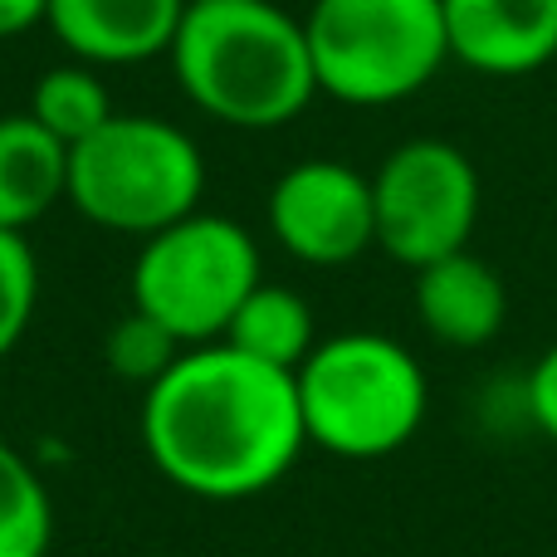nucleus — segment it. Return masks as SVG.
Instances as JSON below:
<instances>
[{"label": "nucleus", "mask_w": 557, "mask_h": 557, "mask_svg": "<svg viewBox=\"0 0 557 557\" xmlns=\"http://www.w3.org/2000/svg\"><path fill=\"white\" fill-rule=\"evenodd\" d=\"M376 250L406 270L470 250L484 211V182L470 152L445 137H406L372 172Z\"/></svg>", "instance_id": "7"}, {"label": "nucleus", "mask_w": 557, "mask_h": 557, "mask_svg": "<svg viewBox=\"0 0 557 557\" xmlns=\"http://www.w3.org/2000/svg\"><path fill=\"white\" fill-rule=\"evenodd\" d=\"M186 0H49L45 29L69 59L94 69H133L172 54Z\"/></svg>", "instance_id": "10"}, {"label": "nucleus", "mask_w": 557, "mask_h": 557, "mask_svg": "<svg viewBox=\"0 0 557 557\" xmlns=\"http://www.w3.org/2000/svg\"><path fill=\"white\" fill-rule=\"evenodd\" d=\"M54 543V499L45 470L0 435V557H45Z\"/></svg>", "instance_id": "15"}, {"label": "nucleus", "mask_w": 557, "mask_h": 557, "mask_svg": "<svg viewBox=\"0 0 557 557\" xmlns=\"http://www.w3.org/2000/svg\"><path fill=\"white\" fill-rule=\"evenodd\" d=\"M39 308V260L29 235L0 231V362L25 343Z\"/></svg>", "instance_id": "17"}, {"label": "nucleus", "mask_w": 557, "mask_h": 557, "mask_svg": "<svg viewBox=\"0 0 557 557\" xmlns=\"http://www.w3.org/2000/svg\"><path fill=\"white\" fill-rule=\"evenodd\" d=\"M264 221L288 260L308 270H343L376 250L372 176L343 157H304L274 176Z\"/></svg>", "instance_id": "8"}, {"label": "nucleus", "mask_w": 557, "mask_h": 557, "mask_svg": "<svg viewBox=\"0 0 557 557\" xmlns=\"http://www.w3.org/2000/svg\"><path fill=\"white\" fill-rule=\"evenodd\" d=\"M264 278L260 240L240 221L191 211L137 245L127 298L137 313L172 327L186 347L221 343L235 308Z\"/></svg>", "instance_id": "6"}, {"label": "nucleus", "mask_w": 557, "mask_h": 557, "mask_svg": "<svg viewBox=\"0 0 557 557\" xmlns=\"http://www.w3.org/2000/svg\"><path fill=\"white\" fill-rule=\"evenodd\" d=\"M186 352V343L172 333V327H162L157 318L137 313V308H127L123 318H117L113 327H108L103 337V362L113 376H123V382L133 386H152L157 376H166L176 367V357Z\"/></svg>", "instance_id": "16"}, {"label": "nucleus", "mask_w": 557, "mask_h": 557, "mask_svg": "<svg viewBox=\"0 0 557 557\" xmlns=\"http://www.w3.org/2000/svg\"><path fill=\"white\" fill-rule=\"evenodd\" d=\"M450 59L484 78H529L557 59V0H441Z\"/></svg>", "instance_id": "9"}, {"label": "nucleus", "mask_w": 557, "mask_h": 557, "mask_svg": "<svg viewBox=\"0 0 557 557\" xmlns=\"http://www.w3.org/2000/svg\"><path fill=\"white\" fill-rule=\"evenodd\" d=\"M143 450L172 490L206 504L274 490L308 450L294 372L231 343L186 347L143 392Z\"/></svg>", "instance_id": "1"}, {"label": "nucleus", "mask_w": 557, "mask_h": 557, "mask_svg": "<svg viewBox=\"0 0 557 557\" xmlns=\"http://www.w3.org/2000/svg\"><path fill=\"white\" fill-rule=\"evenodd\" d=\"M25 113L35 117L49 137H59L64 147H78L84 137H94L117 108L103 84V69L84 64V59H64V64L45 69V74L35 78Z\"/></svg>", "instance_id": "14"}, {"label": "nucleus", "mask_w": 557, "mask_h": 557, "mask_svg": "<svg viewBox=\"0 0 557 557\" xmlns=\"http://www.w3.org/2000/svg\"><path fill=\"white\" fill-rule=\"evenodd\" d=\"M166 64L186 103L235 133L288 127L318 98L304 20L274 0L186 5Z\"/></svg>", "instance_id": "2"}, {"label": "nucleus", "mask_w": 557, "mask_h": 557, "mask_svg": "<svg viewBox=\"0 0 557 557\" xmlns=\"http://www.w3.org/2000/svg\"><path fill=\"white\" fill-rule=\"evenodd\" d=\"M304 35L318 94L343 108H396L450 64L441 0H313Z\"/></svg>", "instance_id": "5"}, {"label": "nucleus", "mask_w": 557, "mask_h": 557, "mask_svg": "<svg viewBox=\"0 0 557 557\" xmlns=\"http://www.w3.org/2000/svg\"><path fill=\"white\" fill-rule=\"evenodd\" d=\"M411 304L425 333L455 352L490 347L509 323V288H504L499 270L484 264L474 250L445 255V260L416 270Z\"/></svg>", "instance_id": "11"}, {"label": "nucleus", "mask_w": 557, "mask_h": 557, "mask_svg": "<svg viewBox=\"0 0 557 557\" xmlns=\"http://www.w3.org/2000/svg\"><path fill=\"white\" fill-rule=\"evenodd\" d=\"M523 421L557 445V343H548L533 357L529 376H523Z\"/></svg>", "instance_id": "18"}, {"label": "nucleus", "mask_w": 557, "mask_h": 557, "mask_svg": "<svg viewBox=\"0 0 557 557\" xmlns=\"http://www.w3.org/2000/svg\"><path fill=\"white\" fill-rule=\"evenodd\" d=\"M186 5H196V0H186Z\"/></svg>", "instance_id": "20"}, {"label": "nucleus", "mask_w": 557, "mask_h": 557, "mask_svg": "<svg viewBox=\"0 0 557 557\" xmlns=\"http://www.w3.org/2000/svg\"><path fill=\"white\" fill-rule=\"evenodd\" d=\"M49 0H0V39H20L35 25H45Z\"/></svg>", "instance_id": "19"}, {"label": "nucleus", "mask_w": 557, "mask_h": 557, "mask_svg": "<svg viewBox=\"0 0 557 557\" xmlns=\"http://www.w3.org/2000/svg\"><path fill=\"white\" fill-rule=\"evenodd\" d=\"M308 445L337 460H386L421 435L431 376L421 357L386 333H333L294 372Z\"/></svg>", "instance_id": "3"}, {"label": "nucleus", "mask_w": 557, "mask_h": 557, "mask_svg": "<svg viewBox=\"0 0 557 557\" xmlns=\"http://www.w3.org/2000/svg\"><path fill=\"white\" fill-rule=\"evenodd\" d=\"M221 343L240 347L245 357L270 362V367H278V372H298L304 357L318 347L313 304H308L298 288L260 278V284L250 288V298L235 308V318H231V327H225Z\"/></svg>", "instance_id": "13"}, {"label": "nucleus", "mask_w": 557, "mask_h": 557, "mask_svg": "<svg viewBox=\"0 0 557 557\" xmlns=\"http://www.w3.org/2000/svg\"><path fill=\"white\" fill-rule=\"evenodd\" d=\"M206 152L182 123L113 113L94 137L69 147V206L108 235H147L201 211Z\"/></svg>", "instance_id": "4"}, {"label": "nucleus", "mask_w": 557, "mask_h": 557, "mask_svg": "<svg viewBox=\"0 0 557 557\" xmlns=\"http://www.w3.org/2000/svg\"><path fill=\"white\" fill-rule=\"evenodd\" d=\"M69 201V147L29 113H0V231L29 235Z\"/></svg>", "instance_id": "12"}]
</instances>
